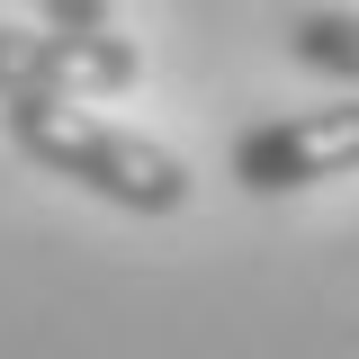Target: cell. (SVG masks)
I'll list each match as a JSON object with an SVG mask.
<instances>
[{
  "instance_id": "cell-1",
  "label": "cell",
  "mask_w": 359,
  "mask_h": 359,
  "mask_svg": "<svg viewBox=\"0 0 359 359\" xmlns=\"http://www.w3.org/2000/svg\"><path fill=\"white\" fill-rule=\"evenodd\" d=\"M0 126L36 171L72 180V189L126 207V216H180L189 207V162L171 144H153L135 126H108L81 99H0Z\"/></svg>"
},
{
  "instance_id": "cell-2",
  "label": "cell",
  "mask_w": 359,
  "mask_h": 359,
  "mask_svg": "<svg viewBox=\"0 0 359 359\" xmlns=\"http://www.w3.org/2000/svg\"><path fill=\"white\" fill-rule=\"evenodd\" d=\"M144 81L126 27H0V99H108Z\"/></svg>"
},
{
  "instance_id": "cell-3",
  "label": "cell",
  "mask_w": 359,
  "mask_h": 359,
  "mask_svg": "<svg viewBox=\"0 0 359 359\" xmlns=\"http://www.w3.org/2000/svg\"><path fill=\"white\" fill-rule=\"evenodd\" d=\"M359 171V90L323 99V108H287L233 144V180L252 198H287V189H323V180Z\"/></svg>"
},
{
  "instance_id": "cell-4",
  "label": "cell",
  "mask_w": 359,
  "mask_h": 359,
  "mask_svg": "<svg viewBox=\"0 0 359 359\" xmlns=\"http://www.w3.org/2000/svg\"><path fill=\"white\" fill-rule=\"evenodd\" d=\"M287 54L323 72V81L359 90V9H306V18H287Z\"/></svg>"
},
{
  "instance_id": "cell-5",
  "label": "cell",
  "mask_w": 359,
  "mask_h": 359,
  "mask_svg": "<svg viewBox=\"0 0 359 359\" xmlns=\"http://www.w3.org/2000/svg\"><path fill=\"white\" fill-rule=\"evenodd\" d=\"M45 27H117V0H36Z\"/></svg>"
}]
</instances>
